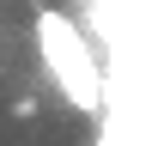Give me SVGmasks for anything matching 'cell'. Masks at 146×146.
Segmentation results:
<instances>
[{"instance_id":"obj_1","label":"cell","mask_w":146,"mask_h":146,"mask_svg":"<svg viewBox=\"0 0 146 146\" xmlns=\"http://www.w3.org/2000/svg\"><path fill=\"white\" fill-rule=\"evenodd\" d=\"M36 55H43V73L55 79V91L79 110V116H104V61L91 49V36L79 31V18L61 12V6H43L36 12Z\"/></svg>"}]
</instances>
